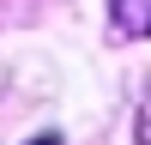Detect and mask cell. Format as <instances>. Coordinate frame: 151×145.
Listing matches in <instances>:
<instances>
[{"mask_svg":"<svg viewBox=\"0 0 151 145\" xmlns=\"http://www.w3.org/2000/svg\"><path fill=\"white\" fill-rule=\"evenodd\" d=\"M115 36H151V0H109Z\"/></svg>","mask_w":151,"mask_h":145,"instance_id":"1","label":"cell"},{"mask_svg":"<svg viewBox=\"0 0 151 145\" xmlns=\"http://www.w3.org/2000/svg\"><path fill=\"white\" fill-rule=\"evenodd\" d=\"M139 145H151V85H145V103H139Z\"/></svg>","mask_w":151,"mask_h":145,"instance_id":"2","label":"cell"},{"mask_svg":"<svg viewBox=\"0 0 151 145\" xmlns=\"http://www.w3.org/2000/svg\"><path fill=\"white\" fill-rule=\"evenodd\" d=\"M30 145H60V139H55V133H36V139H30Z\"/></svg>","mask_w":151,"mask_h":145,"instance_id":"3","label":"cell"}]
</instances>
